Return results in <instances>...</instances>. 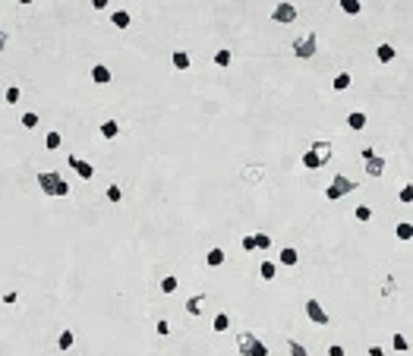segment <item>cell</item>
I'll return each instance as SVG.
<instances>
[{
	"instance_id": "obj_28",
	"label": "cell",
	"mask_w": 413,
	"mask_h": 356,
	"mask_svg": "<svg viewBox=\"0 0 413 356\" xmlns=\"http://www.w3.org/2000/svg\"><path fill=\"white\" fill-rule=\"evenodd\" d=\"M230 60H234V54H230L227 48H221V51L215 54V63H218V66H230Z\"/></svg>"
},
{
	"instance_id": "obj_29",
	"label": "cell",
	"mask_w": 413,
	"mask_h": 356,
	"mask_svg": "<svg viewBox=\"0 0 413 356\" xmlns=\"http://www.w3.org/2000/svg\"><path fill=\"white\" fill-rule=\"evenodd\" d=\"M104 196H108V202H114V205H117L120 199H123V189H120L117 183H111V186H108V192H104Z\"/></svg>"
},
{
	"instance_id": "obj_7",
	"label": "cell",
	"mask_w": 413,
	"mask_h": 356,
	"mask_svg": "<svg viewBox=\"0 0 413 356\" xmlns=\"http://www.w3.org/2000/svg\"><path fill=\"white\" fill-rule=\"evenodd\" d=\"M66 164H70V167H73V170H76V173H79V177H82V180H92V177H95V167H92L89 161L76 158V154H70V158H66Z\"/></svg>"
},
{
	"instance_id": "obj_24",
	"label": "cell",
	"mask_w": 413,
	"mask_h": 356,
	"mask_svg": "<svg viewBox=\"0 0 413 356\" xmlns=\"http://www.w3.org/2000/svg\"><path fill=\"white\" fill-rule=\"evenodd\" d=\"M303 167H309V170H319V167H325V161L316 158L312 151H306V154H303Z\"/></svg>"
},
{
	"instance_id": "obj_21",
	"label": "cell",
	"mask_w": 413,
	"mask_h": 356,
	"mask_svg": "<svg viewBox=\"0 0 413 356\" xmlns=\"http://www.w3.org/2000/svg\"><path fill=\"white\" fill-rule=\"evenodd\" d=\"M275 274H278L275 262H262V265H259V278H262V281H275Z\"/></svg>"
},
{
	"instance_id": "obj_18",
	"label": "cell",
	"mask_w": 413,
	"mask_h": 356,
	"mask_svg": "<svg viewBox=\"0 0 413 356\" xmlns=\"http://www.w3.org/2000/svg\"><path fill=\"white\" fill-rule=\"evenodd\" d=\"M375 57H378V63H391L394 60V44H378Z\"/></svg>"
},
{
	"instance_id": "obj_27",
	"label": "cell",
	"mask_w": 413,
	"mask_h": 356,
	"mask_svg": "<svg viewBox=\"0 0 413 356\" xmlns=\"http://www.w3.org/2000/svg\"><path fill=\"white\" fill-rule=\"evenodd\" d=\"M60 142H63V136H60V132H48V136H44V149H48V151L60 149Z\"/></svg>"
},
{
	"instance_id": "obj_25",
	"label": "cell",
	"mask_w": 413,
	"mask_h": 356,
	"mask_svg": "<svg viewBox=\"0 0 413 356\" xmlns=\"http://www.w3.org/2000/svg\"><path fill=\"white\" fill-rule=\"evenodd\" d=\"M391 347H394L397 353H407L410 350V340L404 337V334H394V337H391Z\"/></svg>"
},
{
	"instance_id": "obj_23",
	"label": "cell",
	"mask_w": 413,
	"mask_h": 356,
	"mask_svg": "<svg viewBox=\"0 0 413 356\" xmlns=\"http://www.w3.org/2000/svg\"><path fill=\"white\" fill-rule=\"evenodd\" d=\"M73 344H76V334H73V331H60V337H57V350H70Z\"/></svg>"
},
{
	"instance_id": "obj_4",
	"label": "cell",
	"mask_w": 413,
	"mask_h": 356,
	"mask_svg": "<svg viewBox=\"0 0 413 356\" xmlns=\"http://www.w3.org/2000/svg\"><path fill=\"white\" fill-rule=\"evenodd\" d=\"M316 51H319V35H316V32H303V35L294 41V54H297L300 60L316 57Z\"/></svg>"
},
{
	"instance_id": "obj_42",
	"label": "cell",
	"mask_w": 413,
	"mask_h": 356,
	"mask_svg": "<svg viewBox=\"0 0 413 356\" xmlns=\"http://www.w3.org/2000/svg\"><path fill=\"white\" fill-rule=\"evenodd\" d=\"M369 356H385V350L382 347H369Z\"/></svg>"
},
{
	"instance_id": "obj_2",
	"label": "cell",
	"mask_w": 413,
	"mask_h": 356,
	"mask_svg": "<svg viewBox=\"0 0 413 356\" xmlns=\"http://www.w3.org/2000/svg\"><path fill=\"white\" fill-rule=\"evenodd\" d=\"M357 186H359V183H354V180H350L347 173H338V177L331 180L328 186H325V199H328V202H338V199L350 196V192H354Z\"/></svg>"
},
{
	"instance_id": "obj_36",
	"label": "cell",
	"mask_w": 413,
	"mask_h": 356,
	"mask_svg": "<svg viewBox=\"0 0 413 356\" xmlns=\"http://www.w3.org/2000/svg\"><path fill=\"white\" fill-rule=\"evenodd\" d=\"M243 177H246V180H252V183H259V180H262V167H246V170H243Z\"/></svg>"
},
{
	"instance_id": "obj_17",
	"label": "cell",
	"mask_w": 413,
	"mask_h": 356,
	"mask_svg": "<svg viewBox=\"0 0 413 356\" xmlns=\"http://www.w3.org/2000/svg\"><path fill=\"white\" fill-rule=\"evenodd\" d=\"M227 328H230V315H227V312H218L215 321H211V331H215V334H224Z\"/></svg>"
},
{
	"instance_id": "obj_12",
	"label": "cell",
	"mask_w": 413,
	"mask_h": 356,
	"mask_svg": "<svg viewBox=\"0 0 413 356\" xmlns=\"http://www.w3.org/2000/svg\"><path fill=\"white\" fill-rule=\"evenodd\" d=\"M92 82H98V85H108V82H111V70H108L104 63L92 66Z\"/></svg>"
},
{
	"instance_id": "obj_19",
	"label": "cell",
	"mask_w": 413,
	"mask_h": 356,
	"mask_svg": "<svg viewBox=\"0 0 413 356\" xmlns=\"http://www.w3.org/2000/svg\"><path fill=\"white\" fill-rule=\"evenodd\" d=\"M101 136L104 139H117L120 136V123H117V120H104V123H101Z\"/></svg>"
},
{
	"instance_id": "obj_8",
	"label": "cell",
	"mask_w": 413,
	"mask_h": 356,
	"mask_svg": "<svg viewBox=\"0 0 413 356\" xmlns=\"http://www.w3.org/2000/svg\"><path fill=\"white\" fill-rule=\"evenodd\" d=\"M366 173H369V177H382L385 173V158H378V154L366 158Z\"/></svg>"
},
{
	"instance_id": "obj_13",
	"label": "cell",
	"mask_w": 413,
	"mask_h": 356,
	"mask_svg": "<svg viewBox=\"0 0 413 356\" xmlns=\"http://www.w3.org/2000/svg\"><path fill=\"white\" fill-rule=\"evenodd\" d=\"M130 22H132V16H130L126 10L111 13V25H114V29H130Z\"/></svg>"
},
{
	"instance_id": "obj_32",
	"label": "cell",
	"mask_w": 413,
	"mask_h": 356,
	"mask_svg": "<svg viewBox=\"0 0 413 356\" xmlns=\"http://www.w3.org/2000/svg\"><path fill=\"white\" fill-rule=\"evenodd\" d=\"M22 126H25V130H35V126H38V113L35 111H25L22 113Z\"/></svg>"
},
{
	"instance_id": "obj_37",
	"label": "cell",
	"mask_w": 413,
	"mask_h": 356,
	"mask_svg": "<svg viewBox=\"0 0 413 356\" xmlns=\"http://www.w3.org/2000/svg\"><path fill=\"white\" fill-rule=\"evenodd\" d=\"M155 331L161 334V337H168V334H170V325H168L164 319H158V321H155Z\"/></svg>"
},
{
	"instance_id": "obj_10",
	"label": "cell",
	"mask_w": 413,
	"mask_h": 356,
	"mask_svg": "<svg viewBox=\"0 0 413 356\" xmlns=\"http://www.w3.org/2000/svg\"><path fill=\"white\" fill-rule=\"evenodd\" d=\"M316 158H322L325 164H328V158H331V142H325V139H319V142H312V149H309Z\"/></svg>"
},
{
	"instance_id": "obj_15",
	"label": "cell",
	"mask_w": 413,
	"mask_h": 356,
	"mask_svg": "<svg viewBox=\"0 0 413 356\" xmlns=\"http://www.w3.org/2000/svg\"><path fill=\"white\" fill-rule=\"evenodd\" d=\"M394 237L401 240V243H410V240H413V224H410V221H401V224L394 227Z\"/></svg>"
},
{
	"instance_id": "obj_9",
	"label": "cell",
	"mask_w": 413,
	"mask_h": 356,
	"mask_svg": "<svg viewBox=\"0 0 413 356\" xmlns=\"http://www.w3.org/2000/svg\"><path fill=\"white\" fill-rule=\"evenodd\" d=\"M202 306H205V293H196V297L186 300V312L196 319V315H202Z\"/></svg>"
},
{
	"instance_id": "obj_31",
	"label": "cell",
	"mask_w": 413,
	"mask_h": 356,
	"mask_svg": "<svg viewBox=\"0 0 413 356\" xmlns=\"http://www.w3.org/2000/svg\"><path fill=\"white\" fill-rule=\"evenodd\" d=\"M252 243H256V249H268L271 237H268V233H252Z\"/></svg>"
},
{
	"instance_id": "obj_16",
	"label": "cell",
	"mask_w": 413,
	"mask_h": 356,
	"mask_svg": "<svg viewBox=\"0 0 413 356\" xmlns=\"http://www.w3.org/2000/svg\"><path fill=\"white\" fill-rule=\"evenodd\" d=\"M278 262H281V265H287V268H294L297 262H300V252L294 249V246H287V249H281V255H278Z\"/></svg>"
},
{
	"instance_id": "obj_6",
	"label": "cell",
	"mask_w": 413,
	"mask_h": 356,
	"mask_svg": "<svg viewBox=\"0 0 413 356\" xmlns=\"http://www.w3.org/2000/svg\"><path fill=\"white\" fill-rule=\"evenodd\" d=\"M306 315H309V321H316V325H328V312H325L322 309V303H319V300H306Z\"/></svg>"
},
{
	"instance_id": "obj_30",
	"label": "cell",
	"mask_w": 413,
	"mask_h": 356,
	"mask_svg": "<svg viewBox=\"0 0 413 356\" xmlns=\"http://www.w3.org/2000/svg\"><path fill=\"white\" fill-rule=\"evenodd\" d=\"M354 214H357V221H359V224L372 221V208H369V205H357V211H354Z\"/></svg>"
},
{
	"instance_id": "obj_43",
	"label": "cell",
	"mask_w": 413,
	"mask_h": 356,
	"mask_svg": "<svg viewBox=\"0 0 413 356\" xmlns=\"http://www.w3.org/2000/svg\"><path fill=\"white\" fill-rule=\"evenodd\" d=\"M6 41H10V38H6V32H0V51L6 48Z\"/></svg>"
},
{
	"instance_id": "obj_26",
	"label": "cell",
	"mask_w": 413,
	"mask_h": 356,
	"mask_svg": "<svg viewBox=\"0 0 413 356\" xmlns=\"http://www.w3.org/2000/svg\"><path fill=\"white\" fill-rule=\"evenodd\" d=\"M341 10L347 13V16H357V13L363 10V3H359V0H341Z\"/></svg>"
},
{
	"instance_id": "obj_33",
	"label": "cell",
	"mask_w": 413,
	"mask_h": 356,
	"mask_svg": "<svg viewBox=\"0 0 413 356\" xmlns=\"http://www.w3.org/2000/svg\"><path fill=\"white\" fill-rule=\"evenodd\" d=\"M287 350H290V356H309V350H306V347L300 344V340H290V344H287Z\"/></svg>"
},
{
	"instance_id": "obj_22",
	"label": "cell",
	"mask_w": 413,
	"mask_h": 356,
	"mask_svg": "<svg viewBox=\"0 0 413 356\" xmlns=\"http://www.w3.org/2000/svg\"><path fill=\"white\" fill-rule=\"evenodd\" d=\"M350 82H354V76H350V73H338L331 85H335V92H347V89H350Z\"/></svg>"
},
{
	"instance_id": "obj_40",
	"label": "cell",
	"mask_w": 413,
	"mask_h": 356,
	"mask_svg": "<svg viewBox=\"0 0 413 356\" xmlns=\"http://www.w3.org/2000/svg\"><path fill=\"white\" fill-rule=\"evenodd\" d=\"M328 356H347V350H344L341 344H331L328 347Z\"/></svg>"
},
{
	"instance_id": "obj_5",
	"label": "cell",
	"mask_w": 413,
	"mask_h": 356,
	"mask_svg": "<svg viewBox=\"0 0 413 356\" xmlns=\"http://www.w3.org/2000/svg\"><path fill=\"white\" fill-rule=\"evenodd\" d=\"M271 19L275 22H281V25H290L297 19V6L294 3H278L275 10H271Z\"/></svg>"
},
{
	"instance_id": "obj_35",
	"label": "cell",
	"mask_w": 413,
	"mask_h": 356,
	"mask_svg": "<svg viewBox=\"0 0 413 356\" xmlns=\"http://www.w3.org/2000/svg\"><path fill=\"white\" fill-rule=\"evenodd\" d=\"M161 290H164V293H174V290H177V274H168V278L161 281Z\"/></svg>"
},
{
	"instance_id": "obj_34",
	"label": "cell",
	"mask_w": 413,
	"mask_h": 356,
	"mask_svg": "<svg viewBox=\"0 0 413 356\" xmlns=\"http://www.w3.org/2000/svg\"><path fill=\"white\" fill-rule=\"evenodd\" d=\"M19 98H22L19 85H10V89H6V104H19Z\"/></svg>"
},
{
	"instance_id": "obj_14",
	"label": "cell",
	"mask_w": 413,
	"mask_h": 356,
	"mask_svg": "<svg viewBox=\"0 0 413 356\" xmlns=\"http://www.w3.org/2000/svg\"><path fill=\"white\" fill-rule=\"evenodd\" d=\"M170 63H174L177 70H189V66H192V57H189L186 51H174V54H170Z\"/></svg>"
},
{
	"instance_id": "obj_20",
	"label": "cell",
	"mask_w": 413,
	"mask_h": 356,
	"mask_svg": "<svg viewBox=\"0 0 413 356\" xmlns=\"http://www.w3.org/2000/svg\"><path fill=\"white\" fill-rule=\"evenodd\" d=\"M347 126H350L354 132H359V130L366 126V113H363V111H354V113L347 117Z\"/></svg>"
},
{
	"instance_id": "obj_38",
	"label": "cell",
	"mask_w": 413,
	"mask_h": 356,
	"mask_svg": "<svg viewBox=\"0 0 413 356\" xmlns=\"http://www.w3.org/2000/svg\"><path fill=\"white\" fill-rule=\"evenodd\" d=\"M397 199H401V202H407V205H410V202H413V186H404V189L397 192Z\"/></svg>"
},
{
	"instance_id": "obj_39",
	"label": "cell",
	"mask_w": 413,
	"mask_h": 356,
	"mask_svg": "<svg viewBox=\"0 0 413 356\" xmlns=\"http://www.w3.org/2000/svg\"><path fill=\"white\" fill-rule=\"evenodd\" d=\"M240 246H243L246 252H252V249H256V243H252V233H246V237L240 240Z\"/></svg>"
},
{
	"instance_id": "obj_11",
	"label": "cell",
	"mask_w": 413,
	"mask_h": 356,
	"mask_svg": "<svg viewBox=\"0 0 413 356\" xmlns=\"http://www.w3.org/2000/svg\"><path fill=\"white\" fill-rule=\"evenodd\" d=\"M224 259H227V252L215 246V249H208V255H205V265H208V268H221Z\"/></svg>"
},
{
	"instance_id": "obj_3",
	"label": "cell",
	"mask_w": 413,
	"mask_h": 356,
	"mask_svg": "<svg viewBox=\"0 0 413 356\" xmlns=\"http://www.w3.org/2000/svg\"><path fill=\"white\" fill-rule=\"evenodd\" d=\"M237 350H240V356H268V347H265L252 331L237 334Z\"/></svg>"
},
{
	"instance_id": "obj_41",
	"label": "cell",
	"mask_w": 413,
	"mask_h": 356,
	"mask_svg": "<svg viewBox=\"0 0 413 356\" xmlns=\"http://www.w3.org/2000/svg\"><path fill=\"white\" fill-rule=\"evenodd\" d=\"M16 300H19V293H16V290H10V293H3V303H6V306H13V303H16Z\"/></svg>"
},
{
	"instance_id": "obj_1",
	"label": "cell",
	"mask_w": 413,
	"mask_h": 356,
	"mask_svg": "<svg viewBox=\"0 0 413 356\" xmlns=\"http://www.w3.org/2000/svg\"><path fill=\"white\" fill-rule=\"evenodd\" d=\"M38 186H41V192L44 196H57V199H63V196H70V183H66L60 173H48V170H41L38 173Z\"/></svg>"
}]
</instances>
